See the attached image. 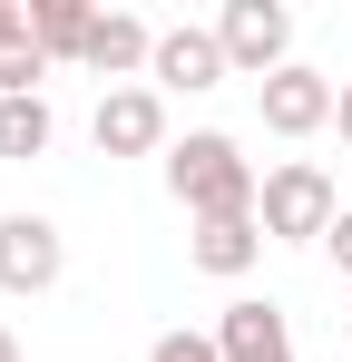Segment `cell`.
Instances as JSON below:
<instances>
[{
  "label": "cell",
  "instance_id": "cell-9",
  "mask_svg": "<svg viewBox=\"0 0 352 362\" xmlns=\"http://www.w3.org/2000/svg\"><path fill=\"white\" fill-rule=\"evenodd\" d=\"M186 264L216 274V284H235V274L264 264V226H254V216H206V226L186 235Z\"/></svg>",
  "mask_w": 352,
  "mask_h": 362
},
{
  "label": "cell",
  "instance_id": "cell-1",
  "mask_svg": "<svg viewBox=\"0 0 352 362\" xmlns=\"http://www.w3.org/2000/svg\"><path fill=\"white\" fill-rule=\"evenodd\" d=\"M167 196L206 226V216H254L264 177H254V157L235 147L225 127H196V137H176V147H167Z\"/></svg>",
  "mask_w": 352,
  "mask_h": 362
},
{
  "label": "cell",
  "instance_id": "cell-2",
  "mask_svg": "<svg viewBox=\"0 0 352 362\" xmlns=\"http://www.w3.org/2000/svg\"><path fill=\"white\" fill-rule=\"evenodd\" d=\"M333 216H343V196H333V177H323L313 157L264 167V196H254V226H264V245H323V235H333Z\"/></svg>",
  "mask_w": 352,
  "mask_h": 362
},
{
  "label": "cell",
  "instance_id": "cell-3",
  "mask_svg": "<svg viewBox=\"0 0 352 362\" xmlns=\"http://www.w3.org/2000/svg\"><path fill=\"white\" fill-rule=\"evenodd\" d=\"M216 40H225V69H235V78L264 88L274 69H293V10H284V0H225Z\"/></svg>",
  "mask_w": 352,
  "mask_h": 362
},
{
  "label": "cell",
  "instance_id": "cell-4",
  "mask_svg": "<svg viewBox=\"0 0 352 362\" xmlns=\"http://www.w3.org/2000/svg\"><path fill=\"white\" fill-rule=\"evenodd\" d=\"M88 137H98V157H167V98L137 78V88H108L98 98V118H88Z\"/></svg>",
  "mask_w": 352,
  "mask_h": 362
},
{
  "label": "cell",
  "instance_id": "cell-13",
  "mask_svg": "<svg viewBox=\"0 0 352 362\" xmlns=\"http://www.w3.org/2000/svg\"><path fill=\"white\" fill-rule=\"evenodd\" d=\"M40 78H49V49L40 40H10L0 49V98H40Z\"/></svg>",
  "mask_w": 352,
  "mask_h": 362
},
{
  "label": "cell",
  "instance_id": "cell-10",
  "mask_svg": "<svg viewBox=\"0 0 352 362\" xmlns=\"http://www.w3.org/2000/svg\"><path fill=\"white\" fill-rule=\"evenodd\" d=\"M216 353H225V362H293V333H284V313H274V303L235 294L225 313H216Z\"/></svg>",
  "mask_w": 352,
  "mask_h": 362
},
{
  "label": "cell",
  "instance_id": "cell-16",
  "mask_svg": "<svg viewBox=\"0 0 352 362\" xmlns=\"http://www.w3.org/2000/svg\"><path fill=\"white\" fill-rule=\"evenodd\" d=\"M10 40H30V10H20V0H0V49H10Z\"/></svg>",
  "mask_w": 352,
  "mask_h": 362
},
{
  "label": "cell",
  "instance_id": "cell-7",
  "mask_svg": "<svg viewBox=\"0 0 352 362\" xmlns=\"http://www.w3.org/2000/svg\"><path fill=\"white\" fill-rule=\"evenodd\" d=\"M333 98H343V88H333V78H323V69H274V78H264V88H254V108H264V127H274V137H313V127H333Z\"/></svg>",
  "mask_w": 352,
  "mask_h": 362
},
{
  "label": "cell",
  "instance_id": "cell-12",
  "mask_svg": "<svg viewBox=\"0 0 352 362\" xmlns=\"http://www.w3.org/2000/svg\"><path fill=\"white\" fill-rule=\"evenodd\" d=\"M49 137H59V118H49V98H0V157H49Z\"/></svg>",
  "mask_w": 352,
  "mask_h": 362
},
{
  "label": "cell",
  "instance_id": "cell-17",
  "mask_svg": "<svg viewBox=\"0 0 352 362\" xmlns=\"http://www.w3.org/2000/svg\"><path fill=\"white\" fill-rule=\"evenodd\" d=\"M333 127H343V147H352V78H343V98H333Z\"/></svg>",
  "mask_w": 352,
  "mask_h": 362
},
{
  "label": "cell",
  "instance_id": "cell-19",
  "mask_svg": "<svg viewBox=\"0 0 352 362\" xmlns=\"http://www.w3.org/2000/svg\"><path fill=\"white\" fill-rule=\"evenodd\" d=\"M343 353H352V313H343Z\"/></svg>",
  "mask_w": 352,
  "mask_h": 362
},
{
  "label": "cell",
  "instance_id": "cell-8",
  "mask_svg": "<svg viewBox=\"0 0 352 362\" xmlns=\"http://www.w3.org/2000/svg\"><path fill=\"white\" fill-rule=\"evenodd\" d=\"M147 59H157V30L137 20V10H98V30H88V78H117V88H137L147 78Z\"/></svg>",
  "mask_w": 352,
  "mask_h": 362
},
{
  "label": "cell",
  "instance_id": "cell-18",
  "mask_svg": "<svg viewBox=\"0 0 352 362\" xmlns=\"http://www.w3.org/2000/svg\"><path fill=\"white\" fill-rule=\"evenodd\" d=\"M0 362H20V333H10V323H0Z\"/></svg>",
  "mask_w": 352,
  "mask_h": 362
},
{
  "label": "cell",
  "instance_id": "cell-15",
  "mask_svg": "<svg viewBox=\"0 0 352 362\" xmlns=\"http://www.w3.org/2000/svg\"><path fill=\"white\" fill-rule=\"evenodd\" d=\"M323 255L343 264V284H352V206H343V216H333V235H323Z\"/></svg>",
  "mask_w": 352,
  "mask_h": 362
},
{
  "label": "cell",
  "instance_id": "cell-14",
  "mask_svg": "<svg viewBox=\"0 0 352 362\" xmlns=\"http://www.w3.org/2000/svg\"><path fill=\"white\" fill-rule=\"evenodd\" d=\"M147 362H225V353H216V333H157Z\"/></svg>",
  "mask_w": 352,
  "mask_h": 362
},
{
  "label": "cell",
  "instance_id": "cell-6",
  "mask_svg": "<svg viewBox=\"0 0 352 362\" xmlns=\"http://www.w3.org/2000/svg\"><path fill=\"white\" fill-rule=\"evenodd\" d=\"M235 69H225V40L216 30H157V59H147V88L167 98V88H186V98H206V88H225Z\"/></svg>",
  "mask_w": 352,
  "mask_h": 362
},
{
  "label": "cell",
  "instance_id": "cell-5",
  "mask_svg": "<svg viewBox=\"0 0 352 362\" xmlns=\"http://www.w3.org/2000/svg\"><path fill=\"white\" fill-rule=\"evenodd\" d=\"M69 274V235L49 216H0V294H49Z\"/></svg>",
  "mask_w": 352,
  "mask_h": 362
},
{
  "label": "cell",
  "instance_id": "cell-11",
  "mask_svg": "<svg viewBox=\"0 0 352 362\" xmlns=\"http://www.w3.org/2000/svg\"><path fill=\"white\" fill-rule=\"evenodd\" d=\"M88 30H98L88 0H30V40H40L49 59H88Z\"/></svg>",
  "mask_w": 352,
  "mask_h": 362
}]
</instances>
